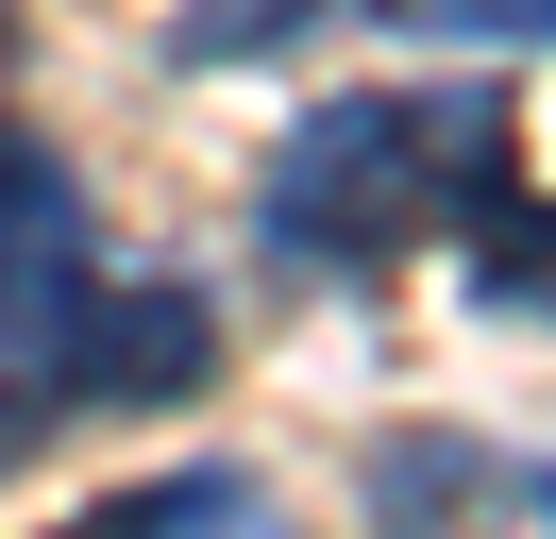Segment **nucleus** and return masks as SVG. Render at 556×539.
I'll return each instance as SVG.
<instances>
[{"label":"nucleus","mask_w":556,"mask_h":539,"mask_svg":"<svg viewBox=\"0 0 556 539\" xmlns=\"http://www.w3.org/2000/svg\"><path fill=\"white\" fill-rule=\"evenodd\" d=\"M320 17H371V0H169V51L186 67H270V51H304Z\"/></svg>","instance_id":"4"},{"label":"nucleus","mask_w":556,"mask_h":539,"mask_svg":"<svg viewBox=\"0 0 556 539\" xmlns=\"http://www.w3.org/2000/svg\"><path fill=\"white\" fill-rule=\"evenodd\" d=\"M203 371H219V303L186 270H118L68 152L0 118V472L68 422L186 404Z\"/></svg>","instance_id":"1"},{"label":"nucleus","mask_w":556,"mask_h":539,"mask_svg":"<svg viewBox=\"0 0 556 539\" xmlns=\"http://www.w3.org/2000/svg\"><path fill=\"white\" fill-rule=\"evenodd\" d=\"M506 186H522V101L506 85H338L253 168V253L304 270V287H388L405 253L472 236Z\"/></svg>","instance_id":"2"},{"label":"nucleus","mask_w":556,"mask_h":539,"mask_svg":"<svg viewBox=\"0 0 556 539\" xmlns=\"http://www.w3.org/2000/svg\"><path fill=\"white\" fill-rule=\"evenodd\" d=\"M237 489H253L237 455H186V472H152V489H102V505H85L68 539H203V523H219Z\"/></svg>","instance_id":"6"},{"label":"nucleus","mask_w":556,"mask_h":539,"mask_svg":"<svg viewBox=\"0 0 556 539\" xmlns=\"http://www.w3.org/2000/svg\"><path fill=\"white\" fill-rule=\"evenodd\" d=\"M472 523H506V455L489 438H371V539H472Z\"/></svg>","instance_id":"3"},{"label":"nucleus","mask_w":556,"mask_h":539,"mask_svg":"<svg viewBox=\"0 0 556 539\" xmlns=\"http://www.w3.org/2000/svg\"><path fill=\"white\" fill-rule=\"evenodd\" d=\"M0 67H17V0H0Z\"/></svg>","instance_id":"10"},{"label":"nucleus","mask_w":556,"mask_h":539,"mask_svg":"<svg viewBox=\"0 0 556 539\" xmlns=\"http://www.w3.org/2000/svg\"><path fill=\"white\" fill-rule=\"evenodd\" d=\"M455 253H472V287L506 303V321H556V202H540V186H506Z\"/></svg>","instance_id":"5"},{"label":"nucleus","mask_w":556,"mask_h":539,"mask_svg":"<svg viewBox=\"0 0 556 539\" xmlns=\"http://www.w3.org/2000/svg\"><path fill=\"white\" fill-rule=\"evenodd\" d=\"M203 539H287V523H270V489H237V505H219Z\"/></svg>","instance_id":"9"},{"label":"nucleus","mask_w":556,"mask_h":539,"mask_svg":"<svg viewBox=\"0 0 556 539\" xmlns=\"http://www.w3.org/2000/svg\"><path fill=\"white\" fill-rule=\"evenodd\" d=\"M506 523H540V539H556V455H506Z\"/></svg>","instance_id":"8"},{"label":"nucleus","mask_w":556,"mask_h":539,"mask_svg":"<svg viewBox=\"0 0 556 539\" xmlns=\"http://www.w3.org/2000/svg\"><path fill=\"white\" fill-rule=\"evenodd\" d=\"M388 34H489V51H556V0H371Z\"/></svg>","instance_id":"7"}]
</instances>
